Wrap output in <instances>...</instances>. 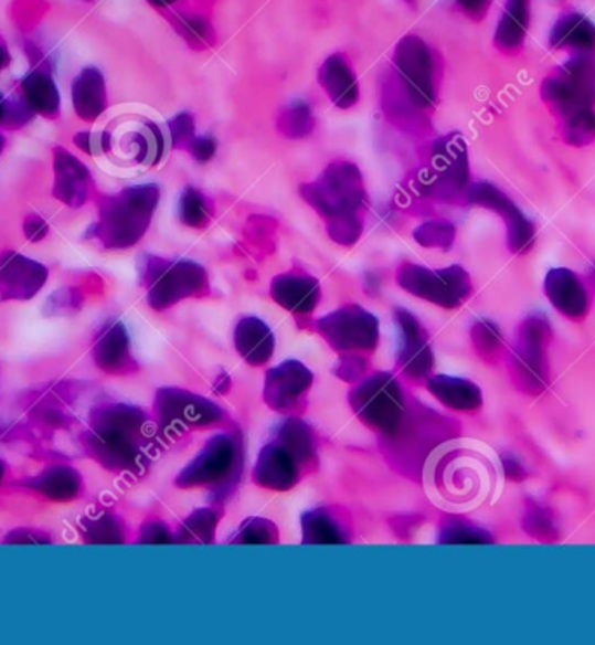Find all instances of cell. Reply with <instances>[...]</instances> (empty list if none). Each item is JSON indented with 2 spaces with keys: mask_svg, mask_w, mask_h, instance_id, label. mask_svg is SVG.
Instances as JSON below:
<instances>
[{
  "mask_svg": "<svg viewBox=\"0 0 595 645\" xmlns=\"http://www.w3.org/2000/svg\"><path fill=\"white\" fill-rule=\"evenodd\" d=\"M543 104L561 120L563 137L573 147L595 140V56L575 53L543 81Z\"/></svg>",
  "mask_w": 595,
  "mask_h": 645,
  "instance_id": "6da1fadb",
  "label": "cell"
},
{
  "mask_svg": "<svg viewBox=\"0 0 595 645\" xmlns=\"http://www.w3.org/2000/svg\"><path fill=\"white\" fill-rule=\"evenodd\" d=\"M150 426L144 410L131 405L99 406L91 415L87 451L114 472H138L150 448Z\"/></svg>",
  "mask_w": 595,
  "mask_h": 645,
  "instance_id": "7a4b0ae2",
  "label": "cell"
},
{
  "mask_svg": "<svg viewBox=\"0 0 595 645\" xmlns=\"http://www.w3.org/2000/svg\"><path fill=\"white\" fill-rule=\"evenodd\" d=\"M485 457L474 448L443 443L427 459L423 472L428 496L444 508H472L488 493L489 472Z\"/></svg>",
  "mask_w": 595,
  "mask_h": 645,
  "instance_id": "3957f363",
  "label": "cell"
},
{
  "mask_svg": "<svg viewBox=\"0 0 595 645\" xmlns=\"http://www.w3.org/2000/svg\"><path fill=\"white\" fill-rule=\"evenodd\" d=\"M159 203V187L136 186L124 189L99 204L95 237L107 249H129L144 237Z\"/></svg>",
  "mask_w": 595,
  "mask_h": 645,
  "instance_id": "277c9868",
  "label": "cell"
},
{
  "mask_svg": "<svg viewBox=\"0 0 595 645\" xmlns=\"http://www.w3.org/2000/svg\"><path fill=\"white\" fill-rule=\"evenodd\" d=\"M243 468L241 436L232 433L216 435L205 443L198 457L177 478L178 487H210L226 494L234 487Z\"/></svg>",
  "mask_w": 595,
  "mask_h": 645,
  "instance_id": "5b68a950",
  "label": "cell"
},
{
  "mask_svg": "<svg viewBox=\"0 0 595 645\" xmlns=\"http://www.w3.org/2000/svg\"><path fill=\"white\" fill-rule=\"evenodd\" d=\"M552 340V327L542 315L525 318L519 328L518 346L512 351V379L525 394H542L549 385L546 348Z\"/></svg>",
  "mask_w": 595,
  "mask_h": 645,
  "instance_id": "8992f818",
  "label": "cell"
},
{
  "mask_svg": "<svg viewBox=\"0 0 595 645\" xmlns=\"http://www.w3.org/2000/svg\"><path fill=\"white\" fill-rule=\"evenodd\" d=\"M353 412L382 435L391 436L404 417L403 389L391 373H374L359 382L349 396Z\"/></svg>",
  "mask_w": 595,
  "mask_h": 645,
  "instance_id": "52a82bcc",
  "label": "cell"
},
{
  "mask_svg": "<svg viewBox=\"0 0 595 645\" xmlns=\"http://www.w3.org/2000/svg\"><path fill=\"white\" fill-rule=\"evenodd\" d=\"M144 279L148 304L157 310L168 309L183 298L204 295L210 288L204 267L190 261L148 258Z\"/></svg>",
  "mask_w": 595,
  "mask_h": 645,
  "instance_id": "ba28073f",
  "label": "cell"
},
{
  "mask_svg": "<svg viewBox=\"0 0 595 645\" xmlns=\"http://www.w3.org/2000/svg\"><path fill=\"white\" fill-rule=\"evenodd\" d=\"M301 194L319 213L334 216L355 215L364 203L361 173L350 162H334L316 183L301 187Z\"/></svg>",
  "mask_w": 595,
  "mask_h": 645,
  "instance_id": "9c48e42d",
  "label": "cell"
},
{
  "mask_svg": "<svg viewBox=\"0 0 595 645\" xmlns=\"http://www.w3.org/2000/svg\"><path fill=\"white\" fill-rule=\"evenodd\" d=\"M399 285L415 297L436 306L455 309L472 294V282L460 265L432 271L422 265L407 264L399 271Z\"/></svg>",
  "mask_w": 595,
  "mask_h": 645,
  "instance_id": "30bf717a",
  "label": "cell"
},
{
  "mask_svg": "<svg viewBox=\"0 0 595 645\" xmlns=\"http://www.w3.org/2000/svg\"><path fill=\"white\" fill-rule=\"evenodd\" d=\"M320 334L337 351H373L376 348L378 319L359 306L334 310L317 322Z\"/></svg>",
  "mask_w": 595,
  "mask_h": 645,
  "instance_id": "8fae6325",
  "label": "cell"
},
{
  "mask_svg": "<svg viewBox=\"0 0 595 645\" xmlns=\"http://www.w3.org/2000/svg\"><path fill=\"white\" fill-rule=\"evenodd\" d=\"M467 201L474 207L488 208L503 216L510 252L524 255L533 250L536 243V228L506 192L491 183H474L467 189Z\"/></svg>",
  "mask_w": 595,
  "mask_h": 645,
  "instance_id": "7c38bea8",
  "label": "cell"
},
{
  "mask_svg": "<svg viewBox=\"0 0 595 645\" xmlns=\"http://www.w3.org/2000/svg\"><path fill=\"white\" fill-rule=\"evenodd\" d=\"M394 60L411 99L418 107H432L436 102V83L431 47L416 35H407L395 47Z\"/></svg>",
  "mask_w": 595,
  "mask_h": 645,
  "instance_id": "4fadbf2b",
  "label": "cell"
},
{
  "mask_svg": "<svg viewBox=\"0 0 595 645\" xmlns=\"http://www.w3.org/2000/svg\"><path fill=\"white\" fill-rule=\"evenodd\" d=\"M157 417L166 430L210 426L222 421L223 410L216 403L181 389H160L156 398Z\"/></svg>",
  "mask_w": 595,
  "mask_h": 645,
  "instance_id": "5bb4252c",
  "label": "cell"
},
{
  "mask_svg": "<svg viewBox=\"0 0 595 645\" xmlns=\"http://www.w3.org/2000/svg\"><path fill=\"white\" fill-rule=\"evenodd\" d=\"M394 321L399 328V369L411 379L428 377L434 369V352L418 319L407 310L395 309Z\"/></svg>",
  "mask_w": 595,
  "mask_h": 645,
  "instance_id": "9a60e30c",
  "label": "cell"
},
{
  "mask_svg": "<svg viewBox=\"0 0 595 645\" xmlns=\"http://www.w3.org/2000/svg\"><path fill=\"white\" fill-rule=\"evenodd\" d=\"M45 265L17 252L0 255V300H30L47 282Z\"/></svg>",
  "mask_w": 595,
  "mask_h": 645,
  "instance_id": "2e32d148",
  "label": "cell"
},
{
  "mask_svg": "<svg viewBox=\"0 0 595 645\" xmlns=\"http://www.w3.org/2000/svg\"><path fill=\"white\" fill-rule=\"evenodd\" d=\"M312 382V372L305 364L300 361H286L267 373L265 402L280 412L296 409L308 393Z\"/></svg>",
  "mask_w": 595,
  "mask_h": 645,
  "instance_id": "e0dca14e",
  "label": "cell"
},
{
  "mask_svg": "<svg viewBox=\"0 0 595 645\" xmlns=\"http://www.w3.org/2000/svg\"><path fill=\"white\" fill-rule=\"evenodd\" d=\"M546 298L552 306L573 321H582L591 309V297L578 274L566 267L549 271L543 283Z\"/></svg>",
  "mask_w": 595,
  "mask_h": 645,
  "instance_id": "ac0fdd59",
  "label": "cell"
},
{
  "mask_svg": "<svg viewBox=\"0 0 595 645\" xmlns=\"http://www.w3.org/2000/svg\"><path fill=\"white\" fill-rule=\"evenodd\" d=\"M301 466L304 464L276 440L259 452L253 478L262 487L289 490L300 480Z\"/></svg>",
  "mask_w": 595,
  "mask_h": 645,
  "instance_id": "d6986e66",
  "label": "cell"
},
{
  "mask_svg": "<svg viewBox=\"0 0 595 645\" xmlns=\"http://www.w3.org/2000/svg\"><path fill=\"white\" fill-rule=\"evenodd\" d=\"M93 358L99 369L114 376L132 372L136 369L131 356L128 330L120 321L107 322L96 337Z\"/></svg>",
  "mask_w": 595,
  "mask_h": 645,
  "instance_id": "ffe728a7",
  "label": "cell"
},
{
  "mask_svg": "<svg viewBox=\"0 0 595 645\" xmlns=\"http://www.w3.org/2000/svg\"><path fill=\"white\" fill-rule=\"evenodd\" d=\"M270 294L284 309L296 315H307L316 309L320 288L316 277L305 274H280L272 282Z\"/></svg>",
  "mask_w": 595,
  "mask_h": 645,
  "instance_id": "44dd1931",
  "label": "cell"
},
{
  "mask_svg": "<svg viewBox=\"0 0 595 645\" xmlns=\"http://www.w3.org/2000/svg\"><path fill=\"white\" fill-rule=\"evenodd\" d=\"M54 171H56L54 195L66 207H83L89 192L87 186H89L91 175L86 166L60 147L54 156Z\"/></svg>",
  "mask_w": 595,
  "mask_h": 645,
  "instance_id": "7402d4cb",
  "label": "cell"
},
{
  "mask_svg": "<svg viewBox=\"0 0 595 645\" xmlns=\"http://www.w3.org/2000/svg\"><path fill=\"white\" fill-rule=\"evenodd\" d=\"M434 166H436L439 182L451 189L461 191L468 183L467 147L458 135L443 138L434 149Z\"/></svg>",
  "mask_w": 595,
  "mask_h": 645,
  "instance_id": "603a6c76",
  "label": "cell"
},
{
  "mask_svg": "<svg viewBox=\"0 0 595 645\" xmlns=\"http://www.w3.org/2000/svg\"><path fill=\"white\" fill-rule=\"evenodd\" d=\"M319 81L337 107L350 108L358 104L359 84L349 62L341 54L329 56L320 66Z\"/></svg>",
  "mask_w": 595,
  "mask_h": 645,
  "instance_id": "cb8c5ba5",
  "label": "cell"
},
{
  "mask_svg": "<svg viewBox=\"0 0 595 645\" xmlns=\"http://www.w3.org/2000/svg\"><path fill=\"white\" fill-rule=\"evenodd\" d=\"M531 0H507L506 9L495 32V46L501 53L516 54L521 51L525 33L530 29Z\"/></svg>",
  "mask_w": 595,
  "mask_h": 645,
  "instance_id": "d4e9b609",
  "label": "cell"
},
{
  "mask_svg": "<svg viewBox=\"0 0 595 645\" xmlns=\"http://www.w3.org/2000/svg\"><path fill=\"white\" fill-rule=\"evenodd\" d=\"M235 348L249 364H265L276 348L270 328L258 318H244L235 328Z\"/></svg>",
  "mask_w": 595,
  "mask_h": 645,
  "instance_id": "484cf974",
  "label": "cell"
},
{
  "mask_svg": "<svg viewBox=\"0 0 595 645\" xmlns=\"http://www.w3.org/2000/svg\"><path fill=\"white\" fill-rule=\"evenodd\" d=\"M551 46L554 50H570L573 53L595 51V25L580 13H566L555 21L551 32Z\"/></svg>",
  "mask_w": 595,
  "mask_h": 645,
  "instance_id": "4316f807",
  "label": "cell"
},
{
  "mask_svg": "<svg viewBox=\"0 0 595 645\" xmlns=\"http://www.w3.org/2000/svg\"><path fill=\"white\" fill-rule=\"evenodd\" d=\"M72 99L77 116L84 120H95L107 108V87L102 72L95 66L77 75L72 86Z\"/></svg>",
  "mask_w": 595,
  "mask_h": 645,
  "instance_id": "83f0119b",
  "label": "cell"
},
{
  "mask_svg": "<svg viewBox=\"0 0 595 645\" xmlns=\"http://www.w3.org/2000/svg\"><path fill=\"white\" fill-rule=\"evenodd\" d=\"M428 391L443 405L458 412H474L482 406V391L479 385L460 377L436 376L428 381Z\"/></svg>",
  "mask_w": 595,
  "mask_h": 645,
  "instance_id": "f1b7e54d",
  "label": "cell"
},
{
  "mask_svg": "<svg viewBox=\"0 0 595 645\" xmlns=\"http://www.w3.org/2000/svg\"><path fill=\"white\" fill-rule=\"evenodd\" d=\"M33 490H38L47 499L56 503H66L75 499L83 488L81 476L71 466H51L44 469L41 475L29 482Z\"/></svg>",
  "mask_w": 595,
  "mask_h": 645,
  "instance_id": "f546056e",
  "label": "cell"
},
{
  "mask_svg": "<svg viewBox=\"0 0 595 645\" xmlns=\"http://www.w3.org/2000/svg\"><path fill=\"white\" fill-rule=\"evenodd\" d=\"M26 105L45 117H56L60 113L59 87L44 71L32 72L21 84Z\"/></svg>",
  "mask_w": 595,
  "mask_h": 645,
  "instance_id": "4dcf8cb0",
  "label": "cell"
},
{
  "mask_svg": "<svg viewBox=\"0 0 595 645\" xmlns=\"http://www.w3.org/2000/svg\"><path fill=\"white\" fill-rule=\"evenodd\" d=\"M304 544H346V530L329 509H314L301 518Z\"/></svg>",
  "mask_w": 595,
  "mask_h": 645,
  "instance_id": "1f68e13d",
  "label": "cell"
},
{
  "mask_svg": "<svg viewBox=\"0 0 595 645\" xmlns=\"http://www.w3.org/2000/svg\"><path fill=\"white\" fill-rule=\"evenodd\" d=\"M277 442L288 448L301 464H308L316 457L312 431L298 419H288L280 424L276 435Z\"/></svg>",
  "mask_w": 595,
  "mask_h": 645,
  "instance_id": "d6a6232c",
  "label": "cell"
},
{
  "mask_svg": "<svg viewBox=\"0 0 595 645\" xmlns=\"http://www.w3.org/2000/svg\"><path fill=\"white\" fill-rule=\"evenodd\" d=\"M219 524V517L213 509L202 508L193 511L187 520L181 524L180 530L174 541L189 542V544H210L214 538V529Z\"/></svg>",
  "mask_w": 595,
  "mask_h": 645,
  "instance_id": "836d02e7",
  "label": "cell"
},
{
  "mask_svg": "<svg viewBox=\"0 0 595 645\" xmlns=\"http://www.w3.org/2000/svg\"><path fill=\"white\" fill-rule=\"evenodd\" d=\"M440 544H491L493 538L488 530L477 527L472 521L449 518L444 521L439 533Z\"/></svg>",
  "mask_w": 595,
  "mask_h": 645,
  "instance_id": "e575fe53",
  "label": "cell"
},
{
  "mask_svg": "<svg viewBox=\"0 0 595 645\" xmlns=\"http://www.w3.org/2000/svg\"><path fill=\"white\" fill-rule=\"evenodd\" d=\"M84 539L95 544H119L124 541L123 524L114 515L87 518L83 524Z\"/></svg>",
  "mask_w": 595,
  "mask_h": 645,
  "instance_id": "d590c367",
  "label": "cell"
},
{
  "mask_svg": "<svg viewBox=\"0 0 595 645\" xmlns=\"http://www.w3.org/2000/svg\"><path fill=\"white\" fill-rule=\"evenodd\" d=\"M524 530L536 541L554 542L559 539V527L554 514L543 506H528L524 514Z\"/></svg>",
  "mask_w": 595,
  "mask_h": 645,
  "instance_id": "8d00e7d4",
  "label": "cell"
},
{
  "mask_svg": "<svg viewBox=\"0 0 595 645\" xmlns=\"http://www.w3.org/2000/svg\"><path fill=\"white\" fill-rule=\"evenodd\" d=\"M472 342L480 358L486 361H497L503 349V336L500 328L489 319H480L472 328Z\"/></svg>",
  "mask_w": 595,
  "mask_h": 645,
  "instance_id": "74e56055",
  "label": "cell"
},
{
  "mask_svg": "<svg viewBox=\"0 0 595 645\" xmlns=\"http://www.w3.org/2000/svg\"><path fill=\"white\" fill-rule=\"evenodd\" d=\"M279 128L289 138L307 137L314 129L312 110L304 102H295L288 108H284Z\"/></svg>",
  "mask_w": 595,
  "mask_h": 645,
  "instance_id": "f35d334b",
  "label": "cell"
},
{
  "mask_svg": "<svg viewBox=\"0 0 595 645\" xmlns=\"http://www.w3.org/2000/svg\"><path fill=\"white\" fill-rule=\"evenodd\" d=\"M180 219L189 228H202V225L208 224L210 207H208V201L198 189L189 187L181 194Z\"/></svg>",
  "mask_w": 595,
  "mask_h": 645,
  "instance_id": "ab89813d",
  "label": "cell"
},
{
  "mask_svg": "<svg viewBox=\"0 0 595 645\" xmlns=\"http://www.w3.org/2000/svg\"><path fill=\"white\" fill-rule=\"evenodd\" d=\"M277 527L265 518H251L238 529L234 542L241 544H276Z\"/></svg>",
  "mask_w": 595,
  "mask_h": 645,
  "instance_id": "60d3db41",
  "label": "cell"
},
{
  "mask_svg": "<svg viewBox=\"0 0 595 645\" xmlns=\"http://www.w3.org/2000/svg\"><path fill=\"white\" fill-rule=\"evenodd\" d=\"M456 231L448 222H428L416 229L415 237L425 249H451Z\"/></svg>",
  "mask_w": 595,
  "mask_h": 645,
  "instance_id": "b9f144b4",
  "label": "cell"
},
{
  "mask_svg": "<svg viewBox=\"0 0 595 645\" xmlns=\"http://www.w3.org/2000/svg\"><path fill=\"white\" fill-rule=\"evenodd\" d=\"M178 30H180L183 39L195 47L208 46L211 39H213V30H211L210 23L201 17H181L178 20Z\"/></svg>",
  "mask_w": 595,
  "mask_h": 645,
  "instance_id": "7bdbcfd3",
  "label": "cell"
},
{
  "mask_svg": "<svg viewBox=\"0 0 595 645\" xmlns=\"http://www.w3.org/2000/svg\"><path fill=\"white\" fill-rule=\"evenodd\" d=\"M361 220L358 215L334 216L329 222V236L346 246L355 243L361 236Z\"/></svg>",
  "mask_w": 595,
  "mask_h": 645,
  "instance_id": "ee69618b",
  "label": "cell"
},
{
  "mask_svg": "<svg viewBox=\"0 0 595 645\" xmlns=\"http://www.w3.org/2000/svg\"><path fill=\"white\" fill-rule=\"evenodd\" d=\"M169 129H171V138H173L174 147L192 144L195 126H193V117L190 114H180V116L174 117L169 123Z\"/></svg>",
  "mask_w": 595,
  "mask_h": 645,
  "instance_id": "f6af8a7d",
  "label": "cell"
},
{
  "mask_svg": "<svg viewBox=\"0 0 595 645\" xmlns=\"http://www.w3.org/2000/svg\"><path fill=\"white\" fill-rule=\"evenodd\" d=\"M74 141L78 149H83L89 156H99L110 149V137L107 133H78Z\"/></svg>",
  "mask_w": 595,
  "mask_h": 645,
  "instance_id": "bcb514c9",
  "label": "cell"
},
{
  "mask_svg": "<svg viewBox=\"0 0 595 645\" xmlns=\"http://www.w3.org/2000/svg\"><path fill=\"white\" fill-rule=\"evenodd\" d=\"M171 541H174V538H171V533L159 521H150L141 527L140 542L145 544H169Z\"/></svg>",
  "mask_w": 595,
  "mask_h": 645,
  "instance_id": "7dc6e473",
  "label": "cell"
},
{
  "mask_svg": "<svg viewBox=\"0 0 595 645\" xmlns=\"http://www.w3.org/2000/svg\"><path fill=\"white\" fill-rule=\"evenodd\" d=\"M4 542L8 544H50L51 539L45 533L35 530L17 529L6 536Z\"/></svg>",
  "mask_w": 595,
  "mask_h": 645,
  "instance_id": "c3c4849f",
  "label": "cell"
},
{
  "mask_svg": "<svg viewBox=\"0 0 595 645\" xmlns=\"http://www.w3.org/2000/svg\"><path fill=\"white\" fill-rule=\"evenodd\" d=\"M364 372L365 361L358 355L347 356L346 360L341 361L340 369H338V376L341 379H346V381H358L359 377Z\"/></svg>",
  "mask_w": 595,
  "mask_h": 645,
  "instance_id": "681fc988",
  "label": "cell"
},
{
  "mask_svg": "<svg viewBox=\"0 0 595 645\" xmlns=\"http://www.w3.org/2000/svg\"><path fill=\"white\" fill-rule=\"evenodd\" d=\"M77 298L72 290H62L59 294H54L53 297L45 304V309L51 310V315H60V313H71L72 307H77Z\"/></svg>",
  "mask_w": 595,
  "mask_h": 645,
  "instance_id": "f907efd6",
  "label": "cell"
},
{
  "mask_svg": "<svg viewBox=\"0 0 595 645\" xmlns=\"http://www.w3.org/2000/svg\"><path fill=\"white\" fill-rule=\"evenodd\" d=\"M190 152L199 162L210 161L216 154V141L211 137L193 138L190 144Z\"/></svg>",
  "mask_w": 595,
  "mask_h": 645,
  "instance_id": "816d5d0a",
  "label": "cell"
},
{
  "mask_svg": "<svg viewBox=\"0 0 595 645\" xmlns=\"http://www.w3.org/2000/svg\"><path fill=\"white\" fill-rule=\"evenodd\" d=\"M455 2L474 21L482 20L491 6V0H455Z\"/></svg>",
  "mask_w": 595,
  "mask_h": 645,
  "instance_id": "f5cc1de1",
  "label": "cell"
},
{
  "mask_svg": "<svg viewBox=\"0 0 595 645\" xmlns=\"http://www.w3.org/2000/svg\"><path fill=\"white\" fill-rule=\"evenodd\" d=\"M23 231H25V236L29 237L30 241L38 243V241H42L47 236L50 228H47V224H45V220L42 219V216L32 215L25 220Z\"/></svg>",
  "mask_w": 595,
  "mask_h": 645,
  "instance_id": "db71d44e",
  "label": "cell"
},
{
  "mask_svg": "<svg viewBox=\"0 0 595 645\" xmlns=\"http://www.w3.org/2000/svg\"><path fill=\"white\" fill-rule=\"evenodd\" d=\"M501 466H503V473H506L509 480L524 482L528 478V472H525L521 461L516 459L513 455H503L501 457Z\"/></svg>",
  "mask_w": 595,
  "mask_h": 645,
  "instance_id": "11a10c76",
  "label": "cell"
},
{
  "mask_svg": "<svg viewBox=\"0 0 595 645\" xmlns=\"http://www.w3.org/2000/svg\"><path fill=\"white\" fill-rule=\"evenodd\" d=\"M8 63H9L8 47H6L4 42H2V39H0V71H2L4 66H8Z\"/></svg>",
  "mask_w": 595,
  "mask_h": 645,
  "instance_id": "9f6ffc18",
  "label": "cell"
},
{
  "mask_svg": "<svg viewBox=\"0 0 595 645\" xmlns=\"http://www.w3.org/2000/svg\"><path fill=\"white\" fill-rule=\"evenodd\" d=\"M153 8H168V6L174 4L178 0H148Z\"/></svg>",
  "mask_w": 595,
  "mask_h": 645,
  "instance_id": "6f0895ef",
  "label": "cell"
},
{
  "mask_svg": "<svg viewBox=\"0 0 595 645\" xmlns=\"http://www.w3.org/2000/svg\"><path fill=\"white\" fill-rule=\"evenodd\" d=\"M6 476V464L4 461L0 459V482H2V478H4Z\"/></svg>",
  "mask_w": 595,
  "mask_h": 645,
  "instance_id": "680465c9",
  "label": "cell"
},
{
  "mask_svg": "<svg viewBox=\"0 0 595 645\" xmlns=\"http://www.w3.org/2000/svg\"><path fill=\"white\" fill-rule=\"evenodd\" d=\"M2 149H4V137L0 135V154H2Z\"/></svg>",
  "mask_w": 595,
  "mask_h": 645,
  "instance_id": "91938a15",
  "label": "cell"
},
{
  "mask_svg": "<svg viewBox=\"0 0 595 645\" xmlns=\"http://www.w3.org/2000/svg\"><path fill=\"white\" fill-rule=\"evenodd\" d=\"M591 279H592V283H594V286H595V265H594V267H592V271H591Z\"/></svg>",
  "mask_w": 595,
  "mask_h": 645,
  "instance_id": "94428289",
  "label": "cell"
}]
</instances>
